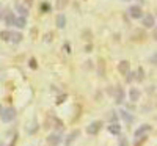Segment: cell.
<instances>
[{
    "label": "cell",
    "instance_id": "cell-3",
    "mask_svg": "<svg viewBox=\"0 0 157 146\" xmlns=\"http://www.w3.org/2000/svg\"><path fill=\"white\" fill-rule=\"evenodd\" d=\"M101 127H102V123H101V121H93V123L86 127V132H88L90 135H96L98 132L101 130Z\"/></svg>",
    "mask_w": 157,
    "mask_h": 146
},
{
    "label": "cell",
    "instance_id": "cell-8",
    "mask_svg": "<svg viewBox=\"0 0 157 146\" xmlns=\"http://www.w3.org/2000/svg\"><path fill=\"white\" fill-rule=\"evenodd\" d=\"M129 16L130 17H134V19H140L141 17V8L140 6H130L129 8Z\"/></svg>",
    "mask_w": 157,
    "mask_h": 146
},
{
    "label": "cell",
    "instance_id": "cell-24",
    "mask_svg": "<svg viewBox=\"0 0 157 146\" xmlns=\"http://www.w3.org/2000/svg\"><path fill=\"white\" fill-rule=\"evenodd\" d=\"M49 10V5L47 3H43V11H47Z\"/></svg>",
    "mask_w": 157,
    "mask_h": 146
},
{
    "label": "cell",
    "instance_id": "cell-6",
    "mask_svg": "<svg viewBox=\"0 0 157 146\" xmlns=\"http://www.w3.org/2000/svg\"><path fill=\"white\" fill-rule=\"evenodd\" d=\"M124 90L121 88V86H116V90H115V102L116 104H123L124 102Z\"/></svg>",
    "mask_w": 157,
    "mask_h": 146
},
{
    "label": "cell",
    "instance_id": "cell-18",
    "mask_svg": "<svg viewBox=\"0 0 157 146\" xmlns=\"http://www.w3.org/2000/svg\"><path fill=\"white\" fill-rule=\"evenodd\" d=\"M66 5H68V0H57V8L58 10H63Z\"/></svg>",
    "mask_w": 157,
    "mask_h": 146
},
{
    "label": "cell",
    "instance_id": "cell-14",
    "mask_svg": "<svg viewBox=\"0 0 157 146\" xmlns=\"http://www.w3.org/2000/svg\"><path fill=\"white\" fill-rule=\"evenodd\" d=\"M16 25L17 29H24L25 25H27V22H25V17L24 16H21V17H14V22H13Z\"/></svg>",
    "mask_w": 157,
    "mask_h": 146
},
{
    "label": "cell",
    "instance_id": "cell-9",
    "mask_svg": "<svg viewBox=\"0 0 157 146\" xmlns=\"http://www.w3.org/2000/svg\"><path fill=\"white\" fill-rule=\"evenodd\" d=\"M77 137H78V130H72L71 134H69L66 138H64V146H71Z\"/></svg>",
    "mask_w": 157,
    "mask_h": 146
},
{
    "label": "cell",
    "instance_id": "cell-27",
    "mask_svg": "<svg viewBox=\"0 0 157 146\" xmlns=\"http://www.w3.org/2000/svg\"><path fill=\"white\" fill-rule=\"evenodd\" d=\"M123 2H129V0H123Z\"/></svg>",
    "mask_w": 157,
    "mask_h": 146
},
{
    "label": "cell",
    "instance_id": "cell-15",
    "mask_svg": "<svg viewBox=\"0 0 157 146\" xmlns=\"http://www.w3.org/2000/svg\"><path fill=\"white\" fill-rule=\"evenodd\" d=\"M148 130H151V126H148V124L138 127V129H137V132H135V137H137V138H138V137H141V135L145 134V132H148Z\"/></svg>",
    "mask_w": 157,
    "mask_h": 146
},
{
    "label": "cell",
    "instance_id": "cell-25",
    "mask_svg": "<svg viewBox=\"0 0 157 146\" xmlns=\"http://www.w3.org/2000/svg\"><path fill=\"white\" fill-rule=\"evenodd\" d=\"M155 57H157V55H155V54H154V55H152V58H151V61H152V63H154V64H155Z\"/></svg>",
    "mask_w": 157,
    "mask_h": 146
},
{
    "label": "cell",
    "instance_id": "cell-1",
    "mask_svg": "<svg viewBox=\"0 0 157 146\" xmlns=\"http://www.w3.org/2000/svg\"><path fill=\"white\" fill-rule=\"evenodd\" d=\"M0 116H2L3 123H11V121H14V118H16V110L13 107H5L0 112Z\"/></svg>",
    "mask_w": 157,
    "mask_h": 146
},
{
    "label": "cell",
    "instance_id": "cell-5",
    "mask_svg": "<svg viewBox=\"0 0 157 146\" xmlns=\"http://www.w3.org/2000/svg\"><path fill=\"white\" fill-rule=\"evenodd\" d=\"M60 141H61V137H60V134H57V132H54V134H50L47 137V144L49 146H58Z\"/></svg>",
    "mask_w": 157,
    "mask_h": 146
},
{
    "label": "cell",
    "instance_id": "cell-7",
    "mask_svg": "<svg viewBox=\"0 0 157 146\" xmlns=\"http://www.w3.org/2000/svg\"><path fill=\"white\" fill-rule=\"evenodd\" d=\"M143 25L145 27H148V29H151V27H154L155 25V17L152 16V14H146V16H143Z\"/></svg>",
    "mask_w": 157,
    "mask_h": 146
},
{
    "label": "cell",
    "instance_id": "cell-22",
    "mask_svg": "<svg viewBox=\"0 0 157 146\" xmlns=\"http://www.w3.org/2000/svg\"><path fill=\"white\" fill-rule=\"evenodd\" d=\"M52 36H54V33H47V35L44 36V41H46V43H50V41H52Z\"/></svg>",
    "mask_w": 157,
    "mask_h": 146
},
{
    "label": "cell",
    "instance_id": "cell-4",
    "mask_svg": "<svg viewBox=\"0 0 157 146\" xmlns=\"http://www.w3.org/2000/svg\"><path fill=\"white\" fill-rule=\"evenodd\" d=\"M118 71H120V74H123V75H127V72L130 71V63L127 60H121L120 63H118Z\"/></svg>",
    "mask_w": 157,
    "mask_h": 146
},
{
    "label": "cell",
    "instance_id": "cell-12",
    "mask_svg": "<svg viewBox=\"0 0 157 146\" xmlns=\"http://www.w3.org/2000/svg\"><path fill=\"white\" fill-rule=\"evenodd\" d=\"M120 115L123 116V119H124V121H126V123H129V124L135 121V118H134V115H130V113H127L126 110H121V112H120Z\"/></svg>",
    "mask_w": 157,
    "mask_h": 146
},
{
    "label": "cell",
    "instance_id": "cell-11",
    "mask_svg": "<svg viewBox=\"0 0 157 146\" xmlns=\"http://www.w3.org/2000/svg\"><path fill=\"white\" fill-rule=\"evenodd\" d=\"M109 132H110V134H113V135H120L121 134V126L118 124V123H113V124L109 126Z\"/></svg>",
    "mask_w": 157,
    "mask_h": 146
},
{
    "label": "cell",
    "instance_id": "cell-23",
    "mask_svg": "<svg viewBox=\"0 0 157 146\" xmlns=\"http://www.w3.org/2000/svg\"><path fill=\"white\" fill-rule=\"evenodd\" d=\"M120 146H129V141H127V138H124V137H123V138L120 140Z\"/></svg>",
    "mask_w": 157,
    "mask_h": 146
},
{
    "label": "cell",
    "instance_id": "cell-20",
    "mask_svg": "<svg viewBox=\"0 0 157 146\" xmlns=\"http://www.w3.org/2000/svg\"><path fill=\"white\" fill-rule=\"evenodd\" d=\"M143 77H145V72H143L141 68H138V74H137V79L138 80H143Z\"/></svg>",
    "mask_w": 157,
    "mask_h": 146
},
{
    "label": "cell",
    "instance_id": "cell-19",
    "mask_svg": "<svg viewBox=\"0 0 157 146\" xmlns=\"http://www.w3.org/2000/svg\"><path fill=\"white\" fill-rule=\"evenodd\" d=\"M104 69H105V64H104L102 60H99V75H104V72H105Z\"/></svg>",
    "mask_w": 157,
    "mask_h": 146
},
{
    "label": "cell",
    "instance_id": "cell-21",
    "mask_svg": "<svg viewBox=\"0 0 157 146\" xmlns=\"http://www.w3.org/2000/svg\"><path fill=\"white\" fill-rule=\"evenodd\" d=\"M16 8H17V10L21 11V14H22V16L25 17V14H27V10H25V8H24L22 5H19V6H16Z\"/></svg>",
    "mask_w": 157,
    "mask_h": 146
},
{
    "label": "cell",
    "instance_id": "cell-2",
    "mask_svg": "<svg viewBox=\"0 0 157 146\" xmlns=\"http://www.w3.org/2000/svg\"><path fill=\"white\" fill-rule=\"evenodd\" d=\"M14 14L10 11V10H3L2 13H0V19L2 21H5V24L6 25H13V22H14Z\"/></svg>",
    "mask_w": 157,
    "mask_h": 146
},
{
    "label": "cell",
    "instance_id": "cell-10",
    "mask_svg": "<svg viewBox=\"0 0 157 146\" xmlns=\"http://www.w3.org/2000/svg\"><path fill=\"white\" fill-rule=\"evenodd\" d=\"M10 41H11L13 44H19V43L22 41V33H19V32H11Z\"/></svg>",
    "mask_w": 157,
    "mask_h": 146
},
{
    "label": "cell",
    "instance_id": "cell-17",
    "mask_svg": "<svg viewBox=\"0 0 157 146\" xmlns=\"http://www.w3.org/2000/svg\"><path fill=\"white\" fill-rule=\"evenodd\" d=\"M10 36H11L10 30H2L0 32V39H2V41H10Z\"/></svg>",
    "mask_w": 157,
    "mask_h": 146
},
{
    "label": "cell",
    "instance_id": "cell-16",
    "mask_svg": "<svg viewBox=\"0 0 157 146\" xmlns=\"http://www.w3.org/2000/svg\"><path fill=\"white\" fill-rule=\"evenodd\" d=\"M64 25H66V17H64V14H58L57 16V27L64 29Z\"/></svg>",
    "mask_w": 157,
    "mask_h": 146
},
{
    "label": "cell",
    "instance_id": "cell-13",
    "mask_svg": "<svg viewBox=\"0 0 157 146\" xmlns=\"http://www.w3.org/2000/svg\"><path fill=\"white\" fill-rule=\"evenodd\" d=\"M129 98H130V101H138L140 99V91L137 90V88H130V91H129Z\"/></svg>",
    "mask_w": 157,
    "mask_h": 146
},
{
    "label": "cell",
    "instance_id": "cell-26",
    "mask_svg": "<svg viewBox=\"0 0 157 146\" xmlns=\"http://www.w3.org/2000/svg\"><path fill=\"white\" fill-rule=\"evenodd\" d=\"M0 146H5V144H3V143H2V141H0Z\"/></svg>",
    "mask_w": 157,
    "mask_h": 146
}]
</instances>
